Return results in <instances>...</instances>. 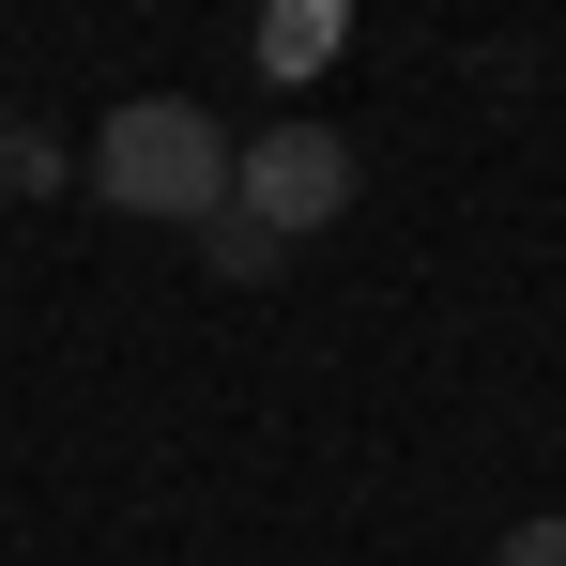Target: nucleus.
Here are the masks:
<instances>
[{"label": "nucleus", "instance_id": "nucleus-2", "mask_svg": "<svg viewBox=\"0 0 566 566\" xmlns=\"http://www.w3.org/2000/svg\"><path fill=\"white\" fill-rule=\"evenodd\" d=\"M230 214L276 230V245L337 230V214H353V138H337V123H261V138H230Z\"/></svg>", "mask_w": 566, "mask_h": 566}, {"label": "nucleus", "instance_id": "nucleus-4", "mask_svg": "<svg viewBox=\"0 0 566 566\" xmlns=\"http://www.w3.org/2000/svg\"><path fill=\"white\" fill-rule=\"evenodd\" d=\"M62 169H77L62 138H31V123H0V185H15V199H46V185H62Z\"/></svg>", "mask_w": 566, "mask_h": 566}, {"label": "nucleus", "instance_id": "nucleus-6", "mask_svg": "<svg viewBox=\"0 0 566 566\" xmlns=\"http://www.w3.org/2000/svg\"><path fill=\"white\" fill-rule=\"evenodd\" d=\"M490 566H566V521H521V536H505Z\"/></svg>", "mask_w": 566, "mask_h": 566}, {"label": "nucleus", "instance_id": "nucleus-3", "mask_svg": "<svg viewBox=\"0 0 566 566\" xmlns=\"http://www.w3.org/2000/svg\"><path fill=\"white\" fill-rule=\"evenodd\" d=\"M199 261H214L230 291H261V276L291 261V245H276V230H245V214H199Z\"/></svg>", "mask_w": 566, "mask_h": 566}, {"label": "nucleus", "instance_id": "nucleus-5", "mask_svg": "<svg viewBox=\"0 0 566 566\" xmlns=\"http://www.w3.org/2000/svg\"><path fill=\"white\" fill-rule=\"evenodd\" d=\"M261 62L306 77V62H337V15H261Z\"/></svg>", "mask_w": 566, "mask_h": 566}, {"label": "nucleus", "instance_id": "nucleus-1", "mask_svg": "<svg viewBox=\"0 0 566 566\" xmlns=\"http://www.w3.org/2000/svg\"><path fill=\"white\" fill-rule=\"evenodd\" d=\"M77 169H93L107 214H169V230H199V214H230V123L185 107V93H123L93 123Z\"/></svg>", "mask_w": 566, "mask_h": 566}]
</instances>
